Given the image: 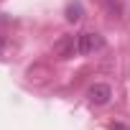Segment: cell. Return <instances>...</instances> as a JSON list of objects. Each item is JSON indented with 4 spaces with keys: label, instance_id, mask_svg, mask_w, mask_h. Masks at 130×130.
Returning a JSON list of instances; mask_svg holds the SVG:
<instances>
[{
    "label": "cell",
    "instance_id": "1",
    "mask_svg": "<svg viewBox=\"0 0 130 130\" xmlns=\"http://www.w3.org/2000/svg\"><path fill=\"white\" fill-rule=\"evenodd\" d=\"M100 48H105V38H102L100 33H89V31L77 33V36H64V38L54 46V51H56L59 59L87 56V54H94V51H100Z\"/></svg>",
    "mask_w": 130,
    "mask_h": 130
},
{
    "label": "cell",
    "instance_id": "2",
    "mask_svg": "<svg viewBox=\"0 0 130 130\" xmlns=\"http://www.w3.org/2000/svg\"><path fill=\"white\" fill-rule=\"evenodd\" d=\"M87 97H89L92 105H107L110 97H112V89H110V84H102V82H100V84H92V87H89Z\"/></svg>",
    "mask_w": 130,
    "mask_h": 130
},
{
    "label": "cell",
    "instance_id": "3",
    "mask_svg": "<svg viewBox=\"0 0 130 130\" xmlns=\"http://www.w3.org/2000/svg\"><path fill=\"white\" fill-rule=\"evenodd\" d=\"M79 13H82V8H79V5H77V8H69V15H67V18H69V21H79V18H82Z\"/></svg>",
    "mask_w": 130,
    "mask_h": 130
}]
</instances>
